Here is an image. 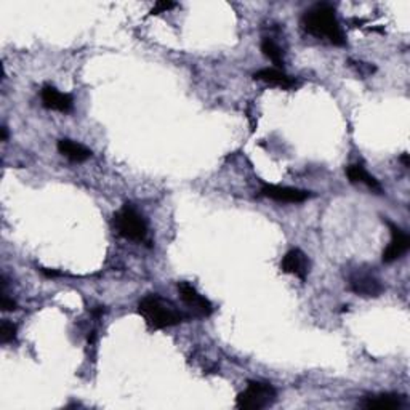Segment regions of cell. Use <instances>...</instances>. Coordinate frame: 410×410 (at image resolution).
Returning <instances> with one entry per match:
<instances>
[{
	"instance_id": "obj_1",
	"label": "cell",
	"mask_w": 410,
	"mask_h": 410,
	"mask_svg": "<svg viewBox=\"0 0 410 410\" xmlns=\"http://www.w3.org/2000/svg\"><path fill=\"white\" fill-rule=\"evenodd\" d=\"M303 28L312 36L325 39L334 45H345L346 37L336 19L335 8L329 3H317L303 14Z\"/></svg>"
},
{
	"instance_id": "obj_2",
	"label": "cell",
	"mask_w": 410,
	"mask_h": 410,
	"mask_svg": "<svg viewBox=\"0 0 410 410\" xmlns=\"http://www.w3.org/2000/svg\"><path fill=\"white\" fill-rule=\"evenodd\" d=\"M140 314L153 329H167V327L178 325L184 321V314L178 311L170 301H165L159 295H146L138 305Z\"/></svg>"
},
{
	"instance_id": "obj_3",
	"label": "cell",
	"mask_w": 410,
	"mask_h": 410,
	"mask_svg": "<svg viewBox=\"0 0 410 410\" xmlns=\"http://www.w3.org/2000/svg\"><path fill=\"white\" fill-rule=\"evenodd\" d=\"M114 228L119 236L129 241L143 242L148 237V223L131 204H125L114 215Z\"/></svg>"
},
{
	"instance_id": "obj_4",
	"label": "cell",
	"mask_w": 410,
	"mask_h": 410,
	"mask_svg": "<svg viewBox=\"0 0 410 410\" xmlns=\"http://www.w3.org/2000/svg\"><path fill=\"white\" fill-rule=\"evenodd\" d=\"M276 389L270 383L248 382L247 388L236 399L237 409L242 410H263L276 402Z\"/></svg>"
},
{
	"instance_id": "obj_5",
	"label": "cell",
	"mask_w": 410,
	"mask_h": 410,
	"mask_svg": "<svg viewBox=\"0 0 410 410\" xmlns=\"http://www.w3.org/2000/svg\"><path fill=\"white\" fill-rule=\"evenodd\" d=\"M178 292H180V296H182V300L189 306V310H191L194 314L201 317H208L212 314L213 311L212 303H210L205 296L199 294V292L194 289L189 282H180Z\"/></svg>"
},
{
	"instance_id": "obj_6",
	"label": "cell",
	"mask_w": 410,
	"mask_h": 410,
	"mask_svg": "<svg viewBox=\"0 0 410 410\" xmlns=\"http://www.w3.org/2000/svg\"><path fill=\"white\" fill-rule=\"evenodd\" d=\"M261 194L265 197H270L272 201L282 204H300L311 197V193L305 191V189L274 186V184H266V186H263Z\"/></svg>"
},
{
	"instance_id": "obj_7",
	"label": "cell",
	"mask_w": 410,
	"mask_h": 410,
	"mask_svg": "<svg viewBox=\"0 0 410 410\" xmlns=\"http://www.w3.org/2000/svg\"><path fill=\"white\" fill-rule=\"evenodd\" d=\"M389 229H391V242L388 244V247L383 252V261L393 263L404 257L410 247V239L401 228L394 226L393 223H388Z\"/></svg>"
},
{
	"instance_id": "obj_8",
	"label": "cell",
	"mask_w": 410,
	"mask_h": 410,
	"mask_svg": "<svg viewBox=\"0 0 410 410\" xmlns=\"http://www.w3.org/2000/svg\"><path fill=\"white\" fill-rule=\"evenodd\" d=\"M41 98H42V105L47 107V109L52 111H58V112H71L72 106H74V100H72L71 95L67 94H61L58 91L55 87L52 85H45L41 90Z\"/></svg>"
},
{
	"instance_id": "obj_9",
	"label": "cell",
	"mask_w": 410,
	"mask_h": 410,
	"mask_svg": "<svg viewBox=\"0 0 410 410\" xmlns=\"http://www.w3.org/2000/svg\"><path fill=\"white\" fill-rule=\"evenodd\" d=\"M351 290L363 296H378L383 292V285L377 277L369 272H356L349 279Z\"/></svg>"
},
{
	"instance_id": "obj_10",
	"label": "cell",
	"mask_w": 410,
	"mask_h": 410,
	"mask_svg": "<svg viewBox=\"0 0 410 410\" xmlns=\"http://www.w3.org/2000/svg\"><path fill=\"white\" fill-rule=\"evenodd\" d=\"M281 268L284 272H289V274H294L299 279L305 281L308 272H310V260H308L305 252H301L300 248H294V250L285 253Z\"/></svg>"
},
{
	"instance_id": "obj_11",
	"label": "cell",
	"mask_w": 410,
	"mask_h": 410,
	"mask_svg": "<svg viewBox=\"0 0 410 410\" xmlns=\"http://www.w3.org/2000/svg\"><path fill=\"white\" fill-rule=\"evenodd\" d=\"M404 406H406V399L398 394H374V396L364 398V401L360 402V407L377 410L402 409Z\"/></svg>"
},
{
	"instance_id": "obj_12",
	"label": "cell",
	"mask_w": 410,
	"mask_h": 410,
	"mask_svg": "<svg viewBox=\"0 0 410 410\" xmlns=\"http://www.w3.org/2000/svg\"><path fill=\"white\" fill-rule=\"evenodd\" d=\"M253 77L258 80L266 82V84L274 85V87H281V89H294L296 87V80L292 79L290 76H287L285 72H282L279 69H274V67H266V69H260L257 71Z\"/></svg>"
},
{
	"instance_id": "obj_13",
	"label": "cell",
	"mask_w": 410,
	"mask_h": 410,
	"mask_svg": "<svg viewBox=\"0 0 410 410\" xmlns=\"http://www.w3.org/2000/svg\"><path fill=\"white\" fill-rule=\"evenodd\" d=\"M58 151H60V154L65 155V158L72 160V162H85L87 159L91 158V151L89 148L66 138L58 141Z\"/></svg>"
},
{
	"instance_id": "obj_14",
	"label": "cell",
	"mask_w": 410,
	"mask_h": 410,
	"mask_svg": "<svg viewBox=\"0 0 410 410\" xmlns=\"http://www.w3.org/2000/svg\"><path fill=\"white\" fill-rule=\"evenodd\" d=\"M346 175H348L351 183H363L369 189H372V191L382 193V184H380L378 180L372 177V175H370L363 165L359 164L349 165V167L346 169Z\"/></svg>"
},
{
	"instance_id": "obj_15",
	"label": "cell",
	"mask_w": 410,
	"mask_h": 410,
	"mask_svg": "<svg viewBox=\"0 0 410 410\" xmlns=\"http://www.w3.org/2000/svg\"><path fill=\"white\" fill-rule=\"evenodd\" d=\"M261 52L265 53V56L270 58V60L274 63L277 67L284 66V56H282V50L274 41H271V39H263Z\"/></svg>"
},
{
	"instance_id": "obj_16",
	"label": "cell",
	"mask_w": 410,
	"mask_h": 410,
	"mask_svg": "<svg viewBox=\"0 0 410 410\" xmlns=\"http://www.w3.org/2000/svg\"><path fill=\"white\" fill-rule=\"evenodd\" d=\"M17 338V325L10 321H2V325H0V341L3 345L12 343V341Z\"/></svg>"
},
{
	"instance_id": "obj_17",
	"label": "cell",
	"mask_w": 410,
	"mask_h": 410,
	"mask_svg": "<svg viewBox=\"0 0 410 410\" xmlns=\"http://www.w3.org/2000/svg\"><path fill=\"white\" fill-rule=\"evenodd\" d=\"M175 8L173 2H158L151 8V14H159V13H167L169 10Z\"/></svg>"
},
{
	"instance_id": "obj_18",
	"label": "cell",
	"mask_w": 410,
	"mask_h": 410,
	"mask_svg": "<svg viewBox=\"0 0 410 410\" xmlns=\"http://www.w3.org/2000/svg\"><path fill=\"white\" fill-rule=\"evenodd\" d=\"M2 310L3 311H14L17 310V303L12 299H8L7 294H2Z\"/></svg>"
},
{
	"instance_id": "obj_19",
	"label": "cell",
	"mask_w": 410,
	"mask_h": 410,
	"mask_svg": "<svg viewBox=\"0 0 410 410\" xmlns=\"http://www.w3.org/2000/svg\"><path fill=\"white\" fill-rule=\"evenodd\" d=\"M41 272H42L43 276H47V277H60V276H61L58 271H53V270H52V271H48L47 268H41Z\"/></svg>"
},
{
	"instance_id": "obj_20",
	"label": "cell",
	"mask_w": 410,
	"mask_h": 410,
	"mask_svg": "<svg viewBox=\"0 0 410 410\" xmlns=\"http://www.w3.org/2000/svg\"><path fill=\"white\" fill-rule=\"evenodd\" d=\"M8 138V131H7V127H2V141H7Z\"/></svg>"
},
{
	"instance_id": "obj_21",
	"label": "cell",
	"mask_w": 410,
	"mask_h": 410,
	"mask_svg": "<svg viewBox=\"0 0 410 410\" xmlns=\"http://www.w3.org/2000/svg\"><path fill=\"white\" fill-rule=\"evenodd\" d=\"M401 160L404 162V165H406V167H409V154H404L401 158Z\"/></svg>"
}]
</instances>
